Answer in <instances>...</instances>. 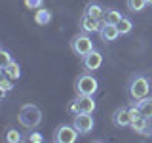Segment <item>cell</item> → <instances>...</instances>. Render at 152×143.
<instances>
[{"mask_svg":"<svg viewBox=\"0 0 152 143\" xmlns=\"http://www.w3.org/2000/svg\"><path fill=\"white\" fill-rule=\"evenodd\" d=\"M17 120L21 126H25L27 130H34L38 124L42 122V111L32 103H27L21 107V111L17 114Z\"/></svg>","mask_w":152,"mask_h":143,"instance_id":"6da1fadb","label":"cell"},{"mask_svg":"<svg viewBox=\"0 0 152 143\" xmlns=\"http://www.w3.org/2000/svg\"><path fill=\"white\" fill-rule=\"evenodd\" d=\"M127 92H129V97L135 99V101H141L145 99L150 92V82L146 76L142 74H135L133 78L129 80V86H127Z\"/></svg>","mask_w":152,"mask_h":143,"instance_id":"7a4b0ae2","label":"cell"},{"mask_svg":"<svg viewBox=\"0 0 152 143\" xmlns=\"http://www.w3.org/2000/svg\"><path fill=\"white\" fill-rule=\"evenodd\" d=\"M99 90V82L91 73L80 74L76 80V94L78 95H95Z\"/></svg>","mask_w":152,"mask_h":143,"instance_id":"3957f363","label":"cell"},{"mask_svg":"<svg viewBox=\"0 0 152 143\" xmlns=\"http://www.w3.org/2000/svg\"><path fill=\"white\" fill-rule=\"evenodd\" d=\"M70 50H72L76 55H80V57L88 55L91 50H95L91 36H88V32H80V35H76L72 40H70Z\"/></svg>","mask_w":152,"mask_h":143,"instance_id":"277c9868","label":"cell"},{"mask_svg":"<svg viewBox=\"0 0 152 143\" xmlns=\"http://www.w3.org/2000/svg\"><path fill=\"white\" fill-rule=\"evenodd\" d=\"M78 130H76V126L72 124H61L59 128L55 130L53 133V141L55 143H74L76 139H78Z\"/></svg>","mask_w":152,"mask_h":143,"instance_id":"5b68a950","label":"cell"},{"mask_svg":"<svg viewBox=\"0 0 152 143\" xmlns=\"http://www.w3.org/2000/svg\"><path fill=\"white\" fill-rule=\"evenodd\" d=\"M74 126H76V130H78L80 133H89L93 130V126H95V120H93L91 113L76 114V116H74Z\"/></svg>","mask_w":152,"mask_h":143,"instance_id":"8992f818","label":"cell"},{"mask_svg":"<svg viewBox=\"0 0 152 143\" xmlns=\"http://www.w3.org/2000/svg\"><path fill=\"white\" fill-rule=\"evenodd\" d=\"M112 122H114V126H118V128H127V126H131V113H129V107H118L116 111L112 113Z\"/></svg>","mask_w":152,"mask_h":143,"instance_id":"52a82bcc","label":"cell"},{"mask_svg":"<svg viewBox=\"0 0 152 143\" xmlns=\"http://www.w3.org/2000/svg\"><path fill=\"white\" fill-rule=\"evenodd\" d=\"M82 65H84L86 71H97L103 65V54L97 50H91L88 55L82 57Z\"/></svg>","mask_w":152,"mask_h":143,"instance_id":"ba28073f","label":"cell"},{"mask_svg":"<svg viewBox=\"0 0 152 143\" xmlns=\"http://www.w3.org/2000/svg\"><path fill=\"white\" fill-rule=\"evenodd\" d=\"M103 25H104L103 19H95L91 15H88V13H84V15L80 17V27H82L84 32H99Z\"/></svg>","mask_w":152,"mask_h":143,"instance_id":"9c48e42d","label":"cell"},{"mask_svg":"<svg viewBox=\"0 0 152 143\" xmlns=\"http://www.w3.org/2000/svg\"><path fill=\"white\" fill-rule=\"evenodd\" d=\"M99 35H101V40L103 42H114L118 36H120V31H118L116 25L104 23V25L101 27V31H99Z\"/></svg>","mask_w":152,"mask_h":143,"instance_id":"30bf717a","label":"cell"},{"mask_svg":"<svg viewBox=\"0 0 152 143\" xmlns=\"http://www.w3.org/2000/svg\"><path fill=\"white\" fill-rule=\"evenodd\" d=\"M76 101H78V105H80V113H91L93 114L95 107H97L95 101H93V95H78Z\"/></svg>","mask_w":152,"mask_h":143,"instance_id":"8fae6325","label":"cell"},{"mask_svg":"<svg viewBox=\"0 0 152 143\" xmlns=\"http://www.w3.org/2000/svg\"><path fill=\"white\" fill-rule=\"evenodd\" d=\"M2 74H6L8 78H12L13 82H15V80H19V76H21V67H19V63L12 61L10 65L2 67Z\"/></svg>","mask_w":152,"mask_h":143,"instance_id":"7c38bea8","label":"cell"},{"mask_svg":"<svg viewBox=\"0 0 152 143\" xmlns=\"http://www.w3.org/2000/svg\"><path fill=\"white\" fill-rule=\"evenodd\" d=\"M104 10L101 4H97V2H91V4H88L86 6V10H84V13H88V15H91V17H95V19H103L104 17Z\"/></svg>","mask_w":152,"mask_h":143,"instance_id":"4fadbf2b","label":"cell"},{"mask_svg":"<svg viewBox=\"0 0 152 143\" xmlns=\"http://www.w3.org/2000/svg\"><path fill=\"white\" fill-rule=\"evenodd\" d=\"M137 107H139L142 116L150 120L152 118V97H145V99H141V101H137Z\"/></svg>","mask_w":152,"mask_h":143,"instance_id":"5bb4252c","label":"cell"},{"mask_svg":"<svg viewBox=\"0 0 152 143\" xmlns=\"http://www.w3.org/2000/svg\"><path fill=\"white\" fill-rule=\"evenodd\" d=\"M34 21H36V25H48V23L51 21V12L42 6L40 10H36V13H34Z\"/></svg>","mask_w":152,"mask_h":143,"instance_id":"9a60e30c","label":"cell"},{"mask_svg":"<svg viewBox=\"0 0 152 143\" xmlns=\"http://www.w3.org/2000/svg\"><path fill=\"white\" fill-rule=\"evenodd\" d=\"M122 17H124V15L118 12V10H107V12H104L103 21H104V23H110V25H118V21H120Z\"/></svg>","mask_w":152,"mask_h":143,"instance_id":"2e32d148","label":"cell"},{"mask_svg":"<svg viewBox=\"0 0 152 143\" xmlns=\"http://www.w3.org/2000/svg\"><path fill=\"white\" fill-rule=\"evenodd\" d=\"M146 6H148V2H146V0H127V10L133 12V13L142 12Z\"/></svg>","mask_w":152,"mask_h":143,"instance_id":"e0dca14e","label":"cell"},{"mask_svg":"<svg viewBox=\"0 0 152 143\" xmlns=\"http://www.w3.org/2000/svg\"><path fill=\"white\" fill-rule=\"evenodd\" d=\"M116 27H118V31H120V35H129L131 29H133V23H131L129 17H122Z\"/></svg>","mask_w":152,"mask_h":143,"instance_id":"ac0fdd59","label":"cell"},{"mask_svg":"<svg viewBox=\"0 0 152 143\" xmlns=\"http://www.w3.org/2000/svg\"><path fill=\"white\" fill-rule=\"evenodd\" d=\"M4 139H6L8 143H19V141H23V137H21V133H19L15 128H8Z\"/></svg>","mask_w":152,"mask_h":143,"instance_id":"d6986e66","label":"cell"},{"mask_svg":"<svg viewBox=\"0 0 152 143\" xmlns=\"http://www.w3.org/2000/svg\"><path fill=\"white\" fill-rule=\"evenodd\" d=\"M13 80L12 78H8L6 74H2V80H0V88H2V95H6V92H10V90L13 88Z\"/></svg>","mask_w":152,"mask_h":143,"instance_id":"ffe728a7","label":"cell"},{"mask_svg":"<svg viewBox=\"0 0 152 143\" xmlns=\"http://www.w3.org/2000/svg\"><path fill=\"white\" fill-rule=\"evenodd\" d=\"M0 67H6V65H10L12 63V55H10V52L8 50H0Z\"/></svg>","mask_w":152,"mask_h":143,"instance_id":"44dd1931","label":"cell"},{"mask_svg":"<svg viewBox=\"0 0 152 143\" xmlns=\"http://www.w3.org/2000/svg\"><path fill=\"white\" fill-rule=\"evenodd\" d=\"M25 6L28 10H40L44 6V0H25Z\"/></svg>","mask_w":152,"mask_h":143,"instance_id":"7402d4cb","label":"cell"},{"mask_svg":"<svg viewBox=\"0 0 152 143\" xmlns=\"http://www.w3.org/2000/svg\"><path fill=\"white\" fill-rule=\"evenodd\" d=\"M25 141H28V143H42L44 137H42L38 132H32V133H28V136L25 137Z\"/></svg>","mask_w":152,"mask_h":143,"instance_id":"603a6c76","label":"cell"},{"mask_svg":"<svg viewBox=\"0 0 152 143\" xmlns=\"http://www.w3.org/2000/svg\"><path fill=\"white\" fill-rule=\"evenodd\" d=\"M69 113L72 114V118L76 116V114H80V105H78V101H76V99L69 103Z\"/></svg>","mask_w":152,"mask_h":143,"instance_id":"cb8c5ba5","label":"cell"},{"mask_svg":"<svg viewBox=\"0 0 152 143\" xmlns=\"http://www.w3.org/2000/svg\"><path fill=\"white\" fill-rule=\"evenodd\" d=\"M146 2H148V4H150V6H152V0H146Z\"/></svg>","mask_w":152,"mask_h":143,"instance_id":"d4e9b609","label":"cell"}]
</instances>
